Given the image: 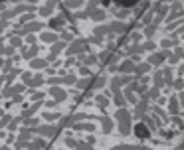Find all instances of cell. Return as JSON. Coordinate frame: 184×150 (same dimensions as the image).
Segmentation results:
<instances>
[{"instance_id":"obj_1","label":"cell","mask_w":184,"mask_h":150,"mask_svg":"<svg viewBox=\"0 0 184 150\" xmlns=\"http://www.w3.org/2000/svg\"><path fill=\"white\" fill-rule=\"evenodd\" d=\"M117 118H119V122H121V132H123V134H129V120H131V114L121 109V111L117 113Z\"/></svg>"},{"instance_id":"obj_2","label":"cell","mask_w":184,"mask_h":150,"mask_svg":"<svg viewBox=\"0 0 184 150\" xmlns=\"http://www.w3.org/2000/svg\"><path fill=\"white\" fill-rule=\"evenodd\" d=\"M111 83H113V93H115V97H117V103H119V105H123V101H125V99H123V95H121V91H119V85H121V81L115 77Z\"/></svg>"},{"instance_id":"obj_3","label":"cell","mask_w":184,"mask_h":150,"mask_svg":"<svg viewBox=\"0 0 184 150\" xmlns=\"http://www.w3.org/2000/svg\"><path fill=\"white\" fill-rule=\"evenodd\" d=\"M135 134H137L138 138H146V136L150 134V130L146 128V124H137V126H135Z\"/></svg>"},{"instance_id":"obj_4","label":"cell","mask_w":184,"mask_h":150,"mask_svg":"<svg viewBox=\"0 0 184 150\" xmlns=\"http://www.w3.org/2000/svg\"><path fill=\"white\" fill-rule=\"evenodd\" d=\"M113 150H150L146 148V146H133V144H123V146H117V148Z\"/></svg>"},{"instance_id":"obj_5","label":"cell","mask_w":184,"mask_h":150,"mask_svg":"<svg viewBox=\"0 0 184 150\" xmlns=\"http://www.w3.org/2000/svg\"><path fill=\"white\" fill-rule=\"evenodd\" d=\"M119 69H121V71H123V73H129V71H135V69H137V67H135V65H133V61H125V63H123V65H121V67H119Z\"/></svg>"},{"instance_id":"obj_6","label":"cell","mask_w":184,"mask_h":150,"mask_svg":"<svg viewBox=\"0 0 184 150\" xmlns=\"http://www.w3.org/2000/svg\"><path fill=\"white\" fill-rule=\"evenodd\" d=\"M38 132H42V134H47V136H55V134H57V128H51V126H46V128H40Z\"/></svg>"},{"instance_id":"obj_7","label":"cell","mask_w":184,"mask_h":150,"mask_svg":"<svg viewBox=\"0 0 184 150\" xmlns=\"http://www.w3.org/2000/svg\"><path fill=\"white\" fill-rule=\"evenodd\" d=\"M51 95L55 97V101H63V99H65V93L59 91V89H53V87H51Z\"/></svg>"},{"instance_id":"obj_8","label":"cell","mask_w":184,"mask_h":150,"mask_svg":"<svg viewBox=\"0 0 184 150\" xmlns=\"http://www.w3.org/2000/svg\"><path fill=\"white\" fill-rule=\"evenodd\" d=\"M135 4H138V2H117V6H121V8H133Z\"/></svg>"},{"instance_id":"obj_9","label":"cell","mask_w":184,"mask_h":150,"mask_svg":"<svg viewBox=\"0 0 184 150\" xmlns=\"http://www.w3.org/2000/svg\"><path fill=\"white\" fill-rule=\"evenodd\" d=\"M164 55H166V53H160V55H152V57H150V61H152V63H160Z\"/></svg>"},{"instance_id":"obj_10","label":"cell","mask_w":184,"mask_h":150,"mask_svg":"<svg viewBox=\"0 0 184 150\" xmlns=\"http://www.w3.org/2000/svg\"><path fill=\"white\" fill-rule=\"evenodd\" d=\"M170 111H172V113L178 111V103H176V97H172V101H170Z\"/></svg>"},{"instance_id":"obj_11","label":"cell","mask_w":184,"mask_h":150,"mask_svg":"<svg viewBox=\"0 0 184 150\" xmlns=\"http://www.w3.org/2000/svg\"><path fill=\"white\" fill-rule=\"evenodd\" d=\"M103 128H105V132L111 130V120H109V118H103Z\"/></svg>"},{"instance_id":"obj_12","label":"cell","mask_w":184,"mask_h":150,"mask_svg":"<svg viewBox=\"0 0 184 150\" xmlns=\"http://www.w3.org/2000/svg\"><path fill=\"white\" fill-rule=\"evenodd\" d=\"M144 107H146V101H142V103H140V105L137 107V116H140V114H142V111H144Z\"/></svg>"},{"instance_id":"obj_13","label":"cell","mask_w":184,"mask_h":150,"mask_svg":"<svg viewBox=\"0 0 184 150\" xmlns=\"http://www.w3.org/2000/svg\"><path fill=\"white\" fill-rule=\"evenodd\" d=\"M154 81H156V87H162V85H164V83H162V73H156Z\"/></svg>"},{"instance_id":"obj_14","label":"cell","mask_w":184,"mask_h":150,"mask_svg":"<svg viewBox=\"0 0 184 150\" xmlns=\"http://www.w3.org/2000/svg\"><path fill=\"white\" fill-rule=\"evenodd\" d=\"M146 69H148V63H142V65H138V67H137V73L140 75V73H144Z\"/></svg>"},{"instance_id":"obj_15","label":"cell","mask_w":184,"mask_h":150,"mask_svg":"<svg viewBox=\"0 0 184 150\" xmlns=\"http://www.w3.org/2000/svg\"><path fill=\"white\" fill-rule=\"evenodd\" d=\"M77 148L79 150H93L89 144H85V142H77Z\"/></svg>"},{"instance_id":"obj_16","label":"cell","mask_w":184,"mask_h":150,"mask_svg":"<svg viewBox=\"0 0 184 150\" xmlns=\"http://www.w3.org/2000/svg\"><path fill=\"white\" fill-rule=\"evenodd\" d=\"M75 128H77V130H83V128H85V130H93L91 124H85V126H83V124H75Z\"/></svg>"},{"instance_id":"obj_17","label":"cell","mask_w":184,"mask_h":150,"mask_svg":"<svg viewBox=\"0 0 184 150\" xmlns=\"http://www.w3.org/2000/svg\"><path fill=\"white\" fill-rule=\"evenodd\" d=\"M36 51H38V47H32V49H30V51H26L24 55H26V57H32V55H34Z\"/></svg>"},{"instance_id":"obj_18","label":"cell","mask_w":184,"mask_h":150,"mask_svg":"<svg viewBox=\"0 0 184 150\" xmlns=\"http://www.w3.org/2000/svg\"><path fill=\"white\" fill-rule=\"evenodd\" d=\"M44 39H46V41H53L55 36H53V34H44Z\"/></svg>"},{"instance_id":"obj_19","label":"cell","mask_w":184,"mask_h":150,"mask_svg":"<svg viewBox=\"0 0 184 150\" xmlns=\"http://www.w3.org/2000/svg\"><path fill=\"white\" fill-rule=\"evenodd\" d=\"M61 24H63V20H61V18H55V22L51 20V26H61Z\"/></svg>"},{"instance_id":"obj_20","label":"cell","mask_w":184,"mask_h":150,"mask_svg":"<svg viewBox=\"0 0 184 150\" xmlns=\"http://www.w3.org/2000/svg\"><path fill=\"white\" fill-rule=\"evenodd\" d=\"M46 65V61H34L32 63V67H44Z\"/></svg>"},{"instance_id":"obj_21","label":"cell","mask_w":184,"mask_h":150,"mask_svg":"<svg viewBox=\"0 0 184 150\" xmlns=\"http://www.w3.org/2000/svg\"><path fill=\"white\" fill-rule=\"evenodd\" d=\"M127 99H129L131 103H135V95H133V91H127Z\"/></svg>"},{"instance_id":"obj_22","label":"cell","mask_w":184,"mask_h":150,"mask_svg":"<svg viewBox=\"0 0 184 150\" xmlns=\"http://www.w3.org/2000/svg\"><path fill=\"white\" fill-rule=\"evenodd\" d=\"M97 101H99V105H101V107H105V105H107V99H103V97H97Z\"/></svg>"},{"instance_id":"obj_23","label":"cell","mask_w":184,"mask_h":150,"mask_svg":"<svg viewBox=\"0 0 184 150\" xmlns=\"http://www.w3.org/2000/svg\"><path fill=\"white\" fill-rule=\"evenodd\" d=\"M87 85H89V79H87V81H85V79H83V81H81V83H79V87H81V89H83V87H87Z\"/></svg>"},{"instance_id":"obj_24","label":"cell","mask_w":184,"mask_h":150,"mask_svg":"<svg viewBox=\"0 0 184 150\" xmlns=\"http://www.w3.org/2000/svg\"><path fill=\"white\" fill-rule=\"evenodd\" d=\"M176 150H184V142L180 144V146H176Z\"/></svg>"},{"instance_id":"obj_25","label":"cell","mask_w":184,"mask_h":150,"mask_svg":"<svg viewBox=\"0 0 184 150\" xmlns=\"http://www.w3.org/2000/svg\"><path fill=\"white\" fill-rule=\"evenodd\" d=\"M2 150H8V148H2Z\"/></svg>"},{"instance_id":"obj_26","label":"cell","mask_w":184,"mask_h":150,"mask_svg":"<svg viewBox=\"0 0 184 150\" xmlns=\"http://www.w3.org/2000/svg\"><path fill=\"white\" fill-rule=\"evenodd\" d=\"M182 71H184V65H182Z\"/></svg>"}]
</instances>
